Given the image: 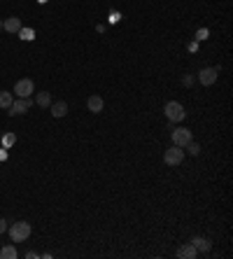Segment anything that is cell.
<instances>
[{"instance_id": "3957f363", "label": "cell", "mask_w": 233, "mask_h": 259, "mask_svg": "<svg viewBox=\"0 0 233 259\" xmlns=\"http://www.w3.org/2000/svg\"><path fill=\"white\" fill-rule=\"evenodd\" d=\"M163 161L168 163V166H180L184 161V147H177V145L168 147L166 154H163Z\"/></svg>"}, {"instance_id": "e0dca14e", "label": "cell", "mask_w": 233, "mask_h": 259, "mask_svg": "<svg viewBox=\"0 0 233 259\" xmlns=\"http://www.w3.org/2000/svg\"><path fill=\"white\" fill-rule=\"evenodd\" d=\"M184 150H189L191 154H194V157H196V154H201V145H196V142L191 140L189 145H187V147H184Z\"/></svg>"}, {"instance_id": "ba28073f", "label": "cell", "mask_w": 233, "mask_h": 259, "mask_svg": "<svg viewBox=\"0 0 233 259\" xmlns=\"http://www.w3.org/2000/svg\"><path fill=\"white\" fill-rule=\"evenodd\" d=\"M86 108H89V112L98 115V112H103V108H105V100H103V96L94 94V96L86 98Z\"/></svg>"}, {"instance_id": "9a60e30c", "label": "cell", "mask_w": 233, "mask_h": 259, "mask_svg": "<svg viewBox=\"0 0 233 259\" xmlns=\"http://www.w3.org/2000/svg\"><path fill=\"white\" fill-rule=\"evenodd\" d=\"M0 257L2 259H17V248H14V245H5V248L0 250Z\"/></svg>"}, {"instance_id": "4fadbf2b", "label": "cell", "mask_w": 233, "mask_h": 259, "mask_svg": "<svg viewBox=\"0 0 233 259\" xmlns=\"http://www.w3.org/2000/svg\"><path fill=\"white\" fill-rule=\"evenodd\" d=\"M35 103H38L40 108H49V105H52V96H49L47 91H40V94L35 96Z\"/></svg>"}, {"instance_id": "7c38bea8", "label": "cell", "mask_w": 233, "mask_h": 259, "mask_svg": "<svg viewBox=\"0 0 233 259\" xmlns=\"http://www.w3.org/2000/svg\"><path fill=\"white\" fill-rule=\"evenodd\" d=\"M191 245L198 250V252H210V243H208L205 238H201V236L194 238V240H191Z\"/></svg>"}, {"instance_id": "7a4b0ae2", "label": "cell", "mask_w": 233, "mask_h": 259, "mask_svg": "<svg viewBox=\"0 0 233 259\" xmlns=\"http://www.w3.org/2000/svg\"><path fill=\"white\" fill-rule=\"evenodd\" d=\"M163 112H166V117H168L170 121H182V119L187 117L184 105L177 103V100H168V103H166V108H163Z\"/></svg>"}, {"instance_id": "8992f818", "label": "cell", "mask_w": 233, "mask_h": 259, "mask_svg": "<svg viewBox=\"0 0 233 259\" xmlns=\"http://www.w3.org/2000/svg\"><path fill=\"white\" fill-rule=\"evenodd\" d=\"M196 77H198V82H201L203 86H212L217 82V77H219V68H203Z\"/></svg>"}, {"instance_id": "52a82bcc", "label": "cell", "mask_w": 233, "mask_h": 259, "mask_svg": "<svg viewBox=\"0 0 233 259\" xmlns=\"http://www.w3.org/2000/svg\"><path fill=\"white\" fill-rule=\"evenodd\" d=\"M31 105H33V100L31 98H19V100H12V105L7 108V115H23L26 110H31Z\"/></svg>"}, {"instance_id": "30bf717a", "label": "cell", "mask_w": 233, "mask_h": 259, "mask_svg": "<svg viewBox=\"0 0 233 259\" xmlns=\"http://www.w3.org/2000/svg\"><path fill=\"white\" fill-rule=\"evenodd\" d=\"M68 115V103L65 100H56V103H52V117L61 119Z\"/></svg>"}, {"instance_id": "2e32d148", "label": "cell", "mask_w": 233, "mask_h": 259, "mask_svg": "<svg viewBox=\"0 0 233 259\" xmlns=\"http://www.w3.org/2000/svg\"><path fill=\"white\" fill-rule=\"evenodd\" d=\"M21 40H35V31L33 28H26V26H21V31L17 33Z\"/></svg>"}, {"instance_id": "5b68a950", "label": "cell", "mask_w": 233, "mask_h": 259, "mask_svg": "<svg viewBox=\"0 0 233 259\" xmlns=\"http://www.w3.org/2000/svg\"><path fill=\"white\" fill-rule=\"evenodd\" d=\"M33 91H35V84H33V80H28V77H23V80H19L14 84V94L19 98H31Z\"/></svg>"}, {"instance_id": "6da1fadb", "label": "cell", "mask_w": 233, "mask_h": 259, "mask_svg": "<svg viewBox=\"0 0 233 259\" xmlns=\"http://www.w3.org/2000/svg\"><path fill=\"white\" fill-rule=\"evenodd\" d=\"M31 224L28 222H14V224H10L7 227V234H10L12 243H21V240H26V238L31 236Z\"/></svg>"}, {"instance_id": "ffe728a7", "label": "cell", "mask_w": 233, "mask_h": 259, "mask_svg": "<svg viewBox=\"0 0 233 259\" xmlns=\"http://www.w3.org/2000/svg\"><path fill=\"white\" fill-rule=\"evenodd\" d=\"M0 31H2V19H0Z\"/></svg>"}, {"instance_id": "9c48e42d", "label": "cell", "mask_w": 233, "mask_h": 259, "mask_svg": "<svg viewBox=\"0 0 233 259\" xmlns=\"http://www.w3.org/2000/svg\"><path fill=\"white\" fill-rule=\"evenodd\" d=\"M21 19L19 17H10V19H5L2 21V31H7V33H19L21 31Z\"/></svg>"}, {"instance_id": "277c9868", "label": "cell", "mask_w": 233, "mask_h": 259, "mask_svg": "<svg viewBox=\"0 0 233 259\" xmlns=\"http://www.w3.org/2000/svg\"><path fill=\"white\" fill-rule=\"evenodd\" d=\"M170 138H173V145H177V147H187L191 140H194V136H191L189 129H173V133H170Z\"/></svg>"}, {"instance_id": "5bb4252c", "label": "cell", "mask_w": 233, "mask_h": 259, "mask_svg": "<svg viewBox=\"0 0 233 259\" xmlns=\"http://www.w3.org/2000/svg\"><path fill=\"white\" fill-rule=\"evenodd\" d=\"M12 100H14V94H10V91H0V108L2 110L10 108Z\"/></svg>"}, {"instance_id": "ac0fdd59", "label": "cell", "mask_w": 233, "mask_h": 259, "mask_svg": "<svg viewBox=\"0 0 233 259\" xmlns=\"http://www.w3.org/2000/svg\"><path fill=\"white\" fill-rule=\"evenodd\" d=\"M14 140H17V136H14V133H7V136L2 138V145H5V147H10V145H14Z\"/></svg>"}, {"instance_id": "44dd1931", "label": "cell", "mask_w": 233, "mask_h": 259, "mask_svg": "<svg viewBox=\"0 0 233 259\" xmlns=\"http://www.w3.org/2000/svg\"><path fill=\"white\" fill-rule=\"evenodd\" d=\"M38 2H47V0H38Z\"/></svg>"}, {"instance_id": "d6986e66", "label": "cell", "mask_w": 233, "mask_h": 259, "mask_svg": "<svg viewBox=\"0 0 233 259\" xmlns=\"http://www.w3.org/2000/svg\"><path fill=\"white\" fill-rule=\"evenodd\" d=\"M5 231H7V222L0 217V234H5Z\"/></svg>"}, {"instance_id": "8fae6325", "label": "cell", "mask_w": 233, "mask_h": 259, "mask_svg": "<svg viewBox=\"0 0 233 259\" xmlns=\"http://www.w3.org/2000/svg\"><path fill=\"white\" fill-rule=\"evenodd\" d=\"M177 257H184V259H196L198 257V250L194 248V245H182L180 250H177Z\"/></svg>"}]
</instances>
